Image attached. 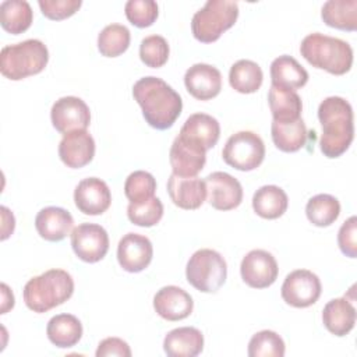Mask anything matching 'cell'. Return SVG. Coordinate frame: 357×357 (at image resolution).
Listing matches in <instances>:
<instances>
[{"label":"cell","instance_id":"cell-1","mask_svg":"<svg viewBox=\"0 0 357 357\" xmlns=\"http://www.w3.org/2000/svg\"><path fill=\"white\" fill-rule=\"evenodd\" d=\"M132 96L145 121L156 130L170 128L183 110L181 96L167 82L153 75L139 78L132 86Z\"/></svg>","mask_w":357,"mask_h":357},{"label":"cell","instance_id":"cell-2","mask_svg":"<svg viewBox=\"0 0 357 357\" xmlns=\"http://www.w3.org/2000/svg\"><path fill=\"white\" fill-rule=\"evenodd\" d=\"M318 119L322 127L321 152L329 159L339 158L349 149L354 138L351 105L342 96H328L318 106Z\"/></svg>","mask_w":357,"mask_h":357},{"label":"cell","instance_id":"cell-3","mask_svg":"<svg viewBox=\"0 0 357 357\" xmlns=\"http://www.w3.org/2000/svg\"><path fill=\"white\" fill-rule=\"evenodd\" d=\"M300 53L312 67L333 75H343L353 66L351 46L343 39L319 32L310 33L301 40Z\"/></svg>","mask_w":357,"mask_h":357},{"label":"cell","instance_id":"cell-4","mask_svg":"<svg viewBox=\"0 0 357 357\" xmlns=\"http://www.w3.org/2000/svg\"><path fill=\"white\" fill-rule=\"evenodd\" d=\"M74 293L73 276L64 269H49L33 276L24 286L25 305L38 314L66 303Z\"/></svg>","mask_w":357,"mask_h":357},{"label":"cell","instance_id":"cell-5","mask_svg":"<svg viewBox=\"0 0 357 357\" xmlns=\"http://www.w3.org/2000/svg\"><path fill=\"white\" fill-rule=\"evenodd\" d=\"M49 61V50L39 39H26L15 45H7L0 52V71L11 81H20L45 70Z\"/></svg>","mask_w":357,"mask_h":357},{"label":"cell","instance_id":"cell-6","mask_svg":"<svg viewBox=\"0 0 357 357\" xmlns=\"http://www.w3.org/2000/svg\"><path fill=\"white\" fill-rule=\"evenodd\" d=\"M238 18V4L230 0H208L191 20V31L197 40L212 43L230 29Z\"/></svg>","mask_w":357,"mask_h":357},{"label":"cell","instance_id":"cell-7","mask_svg":"<svg viewBox=\"0 0 357 357\" xmlns=\"http://www.w3.org/2000/svg\"><path fill=\"white\" fill-rule=\"evenodd\" d=\"M187 282L202 293H215L226 282L227 264L222 254L211 248L195 251L185 266Z\"/></svg>","mask_w":357,"mask_h":357},{"label":"cell","instance_id":"cell-8","mask_svg":"<svg viewBox=\"0 0 357 357\" xmlns=\"http://www.w3.org/2000/svg\"><path fill=\"white\" fill-rule=\"evenodd\" d=\"M222 158L226 165L240 172H251L259 167L265 158V144L252 131H238L229 137Z\"/></svg>","mask_w":357,"mask_h":357},{"label":"cell","instance_id":"cell-9","mask_svg":"<svg viewBox=\"0 0 357 357\" xmlns=\"http://www.w3.org/2000/svg\"><path fill=\"white\" fill-rule=\"evenodd\" d=\"M321 291L322 286L319 278L308 269H296L290 272L280 289L283 301L296 308H307L315 304Z\"/></svg>","mask_w":357,"mask_h":357},{"label":"cell","instance_id":"cell-10","mask_svg":"<svg viewBox=\"0 0 357 357\" xmlns=\"http://www.w3.org/2000/svg\"><path fill=\"white\" fill-rule=\"evenodd\" d=\"M70 236L73 251L84 262L95 264L109 251V236L100 225L81 223L73 229Z\"/></svg>","mask_w":357,"mask_h":357},{"label":"cell","instance_id":"cell-11","mask_svg":"<svg viewBox=\"0 0 357 357\" xmlns=\"http://www.w3.org/2000/svg\"><path fill=\"white\" fill-rule=\"evenodd\" d=\"M50 120L53 127L64 135L71 131L86 130L91 123V112L81 98L63 96L53 103Z\"/></svg>","mask_w":357,"mask_h":357},{"label":"cell","instance_id":"cell-12","mask_svg":"<svg viewBox=\"0 0 357 357\" xmlns=\"http://www.w3.org/2000/svg\"><path fill=\"white\" fill-rule=\"evenodd\" d=\"M241 279L252 289H265L272 286L279 273L275 257L265 250H251L240 265Z\"/></svg>","mask_w":357,"mask_h":357},{"label":"cell","instance_id":"cell-13","mask_svg":"<svg viewBox=\"0 0 357 357\" xmlns=\"http://www.w3.org/2000/svg\"><path fill=\"white\" fill-rule=\"evenodd\" d=\"M206 198L212 208L230 211L243 201V187L240 181L226 172H213L205 177Z\"/></svg>","mask_w":357,"mask_h":357},{"label":"cell","instance_id":"cell-14","mask_svg":"<svg viewBox=\"0 0 357 357\" xmlns=\"http://www.w3.org/2000/svg\"><path fill=\"white\" fill-rule=\"evenodd\" d=\"M169 160L173 174L180 177H194L206 163V151L201 145L177 135L170 146Z\"/></svg>","mask_w":357,"mask_h":357},{"label":"cell","instance_id":"cell-15","mask_svg":"<svg viewBox=\"0 0 357 357\" xmlns=\"http://www.w3.org/2000/svg\"><path fill=\"white\" fill-rule=\"evenodd\" d=\"M152 257L153 247L146 236L127 233L120 238L117 245V261L124 271L138 273L149 266Z\"/></svg>","mask_w":357,"mask_h":357},{"label":"cell","instance_id":"cell-16","mask_svg":"<svg viewBox=\"0 0 357 357\" xmlns=\"http://www.w3.org/2000/svg\"><path fill=\"white\" fill-rule=\"evenodd\" d=\"M74 202L84 215H102L112 204V194L107 184L98 177L81 180L74 190Z\"/></svg>","mask_w":357,"mask_h":357},{"label":"cell","instance_id":"cell-17","mask_svg":"<svg viewBox=\"0 0 357 357\" xmlns=\"http://www.w3.org/2000/svg\"><path fill=\"white\" fill-rule=\"evenodd\" d=\"M61 162L71 169L86 166L95 156V139L86 130L71 131L63 135L59 144Z\"/></svg>","mask_w":357,"mask_h":357},{"label":"cell","instance_id":"cell-18","mask_svg":"<svg viewBox=\"0 0 357 357\" xmlns=\"http://www.w3.org/2000/svg\"><path fill=\"white\" fill-rule=\"evenodd\" d=\"M184 85L195 99L209 100L218 96L222 89V74L211 64L197 63L185 71Z\"/></svg>","mask_w":357,"mask_h":357},{"label":"cell","instance_id":"cell-19","mask_svg":"<svg viewBox=\"0 0 357 357\" xmlns=\"http://www.w3.org/2000/svg\"><path fill=\"white\" fill-rule=\"evenodd\" d=\"M153 308L166 321H181L192 312V297L178 286H165L153 297Z\"/></svg>","mask_w":357,"mask_h":357},{"label":"cell","instance_id":"cell-20","mask_svg":"<svg viewBox=\"0 0 357 357\" xmlns=\"http://www.w3.org/2000/svg\"><path fill=\"white\" fill-rule=\"evenodd\" d=\"M167 194L176 206L187 211L198 209L206 198L205 180L197 176L180 177L172 173L167 178Z\"/></svg>","mask_w":357,"mask_h":357},{"label":"cell","instance_id":"cell-21","mask_svg":"<svg viewBox=\"0 0 357 357\" xmlns=\"http://www.w3.org/2000/svg\"><path fill=\"white\" fill-rule=\"evenodd\" d=\"M74 226V219L68 211L60 206H46L35 218V229L46 241H61Z\"/></svg>","mask_w":357,"mask_h":357},{"label":"cell","instance_id":"cell-22","mask_svg":"<svg viewBox=\"0 0 357 357\" xmlns=\"http://www.w3.org/2000/svg\"><path fill=\"white\" fill-rule=\"evenodd\" d=\"M178 135L201 145L205 151H208L219 141L220 124L211 114L194 113L187 117Z\"/></svg>","mask_w":357,"mask_h":357},{"label":"cell","instance_id":"cell-23","mask_svg":"<svg viewBox=\"0 0 357 357\" xmlns=\"http://www.w3.org/2000/svg\"><path fill=\"white\" fill-rule=\"evenodd\" d=\"M163 350L169 357H195L204 350V335L194 326L172 329L165 336Z\"/></svg>","mask_w":357,"mask_h":357},{"label":"cell","instance_id":"cell-24","mask_svg":"<svg viewBox=\"0 0 357 357\" xmlns=\"http://www.w3.org/2000/svg\"><path fill=\"white\" fill-rule=\"evenodd\" d=\"M324 326L335 336H346L356 324V308L346 298H332L322 310Z\"/></svg>","mask_w":357,"mask_h":357},{"label":"cell","instance_id":"cell-25","mask_svg":"<svg viewBox=\"0 0 357 357\" xmlns=\"http://www.w3.org/2000/svg\"><path fill=\"white\" fill-rule=\"evenodd\" d=\"M46 335L56 347L68 349L81 340L82 324L73 314H57L49 319Z\"/></svg>","mask_w":357,"mask_h":357},{"label":"cell","instance_id":"cell-26","mask_svg":"<svg viewBox=\"0 0 357 357\" xmlns=\"http://www.w3.org/2000/svg\"><path fill=\"white\" fill-rule=\"evenodd\" d=\"M271 79L275 86L294 91L307 84L308 73L294 57L282 54L271 64Z\"/></svg>","mask_w":357,"mask_h":357},{"label":"cell","instance_id":"cell-27","mask_svg":"<svg viewBox=\"0 0 357 357\" xmlns=\"http://www.w3.org/2000/svg\"><path fill=\"white\" fill-rule=\"evenodd\" d=\"M289 205L287 194L283 188L268 184L259 187L252 195V209L264 219L280 218Z\"/></svg>","mask_w":357,"mask_h":357},{"label":"cell","instance_id":"cell-28","mask_svg":"<svg viewBox=\"0 0 357 357\" xmlns=\"http://www.w3.org/2000/svg\"><path fill=\"white\" fill-rule=\"evenodd\" d=\"M268 103L272 117L276 121H291L301 117L303 102L300 95L293 89L271 85Z\"/></svg>","mask_w":357,"mask_h":357},{"label":"cell","instance_id":"cell-29","mask_svg":"<svg viewBox=\"0 0 357 357\" xmlns=\"http://www.w3.org/2000/svg\"><path fill=\"white\" fill-rule=\"evenodd\" d=\"M272 141L282 152H297L305 145L307 127L303 119L291 121H272L271 126Z\"/></svg>","mask_w":357,"mask_h":357},{"label":"cell","instance_id":"cell-30","mask_svg":"<svg viewBox=\"0 0 357 357\" xmlns=\"http://www.w3.org/2000/svg\"><path fill=\"white\" fill-rule=\"evenodd\" d=\"M321 18L331 28L353 32L357 29V0H328Z\"/></svg>","mask_w":357,"mask_h":357},{"label":"cell","instance_id":"cell-31","mask_svg":"<svg viewBox=\"0 0 357 357\" xmlns=\"http://www.w3.org/2000/svg\"><path fill=\"white\" fill-rule=\"evenodd\" d=\"M33 20L31 4L25 0H4L0 4V24L13 35L25 32Z\"/></svg>","mask_w":357,"mask_h":357},{"label":"cell","instance_id":"cell-32","mask_svg":"<svg viewBox=\"0 0 357 357\" xmlns=\"http://www.w3.org/2000/svg\"><path fill=\"white\" fill-rule=\"evenodd\" d=\"M264 81V73L261 67L247 59L236 61L229 71L230 86L240 93H254L257 92Z\"/></svg>","mask_w":357,"mask_h":357},{"label":"cell","instance_id":"cell-33","mask_svg":"<svg viewBox=\"0 0 357 357\" xmlns=\"http://www.w3.org/2000/svg\"><path fill=\"white\" fill-rule=\"evenodd\" d=\"M307 219L318 227L331 226L340 215V202L331 194H317L305 205Z\"/></svg>","mask_w":357,"mask_h":357},{"label":"cell","instance_id":"cell-34","mask_svg":"<svg viewBox=\"0 0 357 357\" xmlns=\"http://www.w3.org/2000/svg\"><path fill=\"white\" fill-rule=\"evenodd\" d=\"M131 42V33L121 24H109L98 35V49L105 57H117L123 54Z\"/></svg>","mask_w":357,"mask_h":357},{"label":"cell","instance_id":"cell-35","mask_svg":"<svg viewBox=\"0 0 357 357\" xmlns=\"http://www.w3.org/2000/svg\"><path fill=\"white\" fill-rule=\"evenodd\" d=\"M286 346L283 339L273 331H259L248 342L250 357H283Z\"/></svg>","mask_w":357,"mask_h":357},{"label":"cell","instance_id":"cell-36","mask_svg":"<svg viewBox=\"0 0 357 357\" xmlns=\"http://www.w3.org/2000/svg\"><path fill=\"white\" fill-rule=\"evenodd\" d=\"M156 180L145 170H135L128 174L124 183V194L132 204L148 201L155 197Z\"/></svg>","mask_w":357,"mask_h":357},{"label":"cell","instance_id":"cell-37","mask_svg":"<svg viewBox=\"0 0 357 357\" xmlns=\"http://www.w3.org/2000/svg\"><path fill=\"white\" fill-rule=\"evenodd\" d=\"M127 216L131 223L141 227H152L158 225L163 216V204L158 197H152L148 201L132 204L127 206Z\"/></svg>","mask_w":357,"mask_h":357},{"label":"cell","instance_id":"cell-38","mask_svg":"<svg viewBox=\"0 0 357 357\" xmlns=\"http://www.w3.org/2000/svg\"><path fill=\"white\" fill-rule=\"evenodd\" d=\"M169 53V43L160 35H149L141 40L139 59L145 66L151 68L163 67L167 63Z\"/></svg>","mask_w":357,"mask_h":357},{"label":"cell","instance_id":"cell-39","mask_svg":"<svg viewBox=\"0 0 357 357\" xmlns=\"http://www.w3.org/2000/svg\"><path fill=\"white\" fill-rule=\"evenodd\" d=\"M124 13L132 25L146 28L156 21L159 8L153 0H128L124 6Z\"/></svg>","mask_w":357,"mask_h":357},{"label":"cell","instance_id":"cell-40","mask_svg":"<svg viewBox=\"0 0 357 357\" xmlns=\"http://www.w3.org/2000/svg\"><path fill=\"white\" fill-rule=\"evenodd\" d=\"M42 14L54 21H60L75 14L82 1L81 0H39L38 1Z\"/></svg>","mask_w":357,"mask_h":357},{"label":"cell","instance_id":"cell-41","mask_svg":"<svg viewBox=\"0 0 357 357\" xmlns=\"http://www.w3.org/2000/svg\"><path fill=\"white\" fill-rule=\"evenodd\" d=\"M356 233H357V218L350 216L347 220H344V223L340 226L337 233L339 248L349 258L357 257V240H356L357 234Z\"/></svg>","mask_w":357,"mask_h":357},{"label":"cell","instance_id":"cell-42","mask_svg":"<svg viewBox=\"0 0 357 357\" xmlns=\"http://www.w3.org/2000/svg\"><path fill=\"white\" fill-rule=\"evenodd\" d=\"M95 354L96 357H109V356L130 357L131 349L128 343L120 337H106L99 342Z\"/></svg>","mask_w":357,"mask_h":357},{"label":"cell","instance_id":"cell-43","mask_svg":"<svg viewBox=\"0 0 357 357\" xmlns=\"http://www.w3.org/2000/svg\"><path fill=\"white\" fill-rule=\"evenodd\" d=\"M1 219H3V225H1V240H6L10 237V234H13L14 227H15V219L13 212L7 208V206H1Z\"/></svg>","mask_w":357,"mask_h":357},{"label":"cell","instance_id":"cell-44","mask_svg":"<svg viewBox=\"0 0 357 357\" xmlns=\"http://www.w3.org/2000/svg\"><path fill=\"white\" fill-rule=\"evenodd\" d=\"M1 293H3V303H1V314H6L10 308L14 307V294L8 289L6 283H1Z\"/></svg>","mask_w":357,"mask_h":357}]
</instances>
